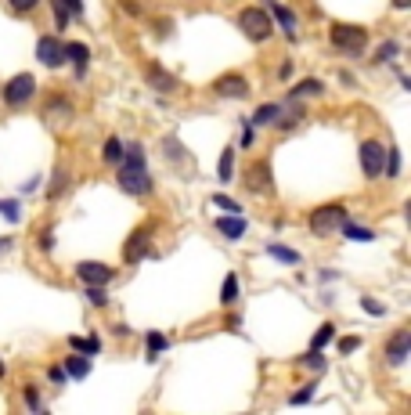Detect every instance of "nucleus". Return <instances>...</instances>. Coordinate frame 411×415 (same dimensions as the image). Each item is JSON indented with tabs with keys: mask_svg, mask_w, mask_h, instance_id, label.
<instances>
[{
	"mask_svg": "<svg viewBox=\"0 0 411 415\" xmlns=\"http://www.w3.org/2000/svg\"><path fill=\"white\" fill-rule=\"evenodd\" d=\"M43 249H54V231H43V242H40Z\"/></svg>",
	"mask_w": 411,
	"mask_h": 415,
	"instance_id": "a19ab883",
	"label": "nucleus"
},
{
	"mask_svg": "<svg viewBox=\"0 0 411 415\" xmlns=\"http://www.w3.org/2000/svg\"><path fill=\"white\" fill-rule=\"evenodd\" d=\"M213 206H220V210H231V213H239V202H231L228 195H213Z\"/></svg>",
	"mask_w": 411,
	"mask_h": 415,
	"instance_id": "c756f323",
	"label": "nucleus"
},
{
	"mask_svg": "<svg viewBox=\"0 0 411 415\" xmlns=\"http://www.w3.org/2000/svg\"><path fill=\"white\" fill-rule=\"evenodd\" d=\"M393 4H397V8H408V4H411V0H393Z\"/></svg>",
	"mask_w": 411,
	"mask_h": 415,
	"instance_id": "79ce46f5",
	"label": "nucleus"
},
{
	"mask_svg": "<svg viewBox=\"0 0 411 415\" xmlns=\"http://www.w3.org/2000/svg\"><path fill=\"white\" fill-rule=\"evenodd\" d=\"M217 231L228 235V238H242L245 235V220L242 217H220L217 220Z\"/></svg>",
	"mask_w": 411,
	"mask_h": 415,
	"instance_id": "2eb2a0df",
	"label": "nucleus"
},
{
	"mask_svg": "<svg viewBox=\"0 0 411 415\" xmlns=\"http://www.w3.org/2000/svg\"><path fill=\"white\" fill-rule=\"evenodd\" d=\"M271 15L285 26V33H289V40H296V19H292V11L289 8H281V4H271Z\"/></svg>",
	"mask_w": 411,
	"mask_h": 415,
	"instance_id": "dca6fc26",
	"label": "nucleus"
},
{
	"mask_svg": "<svg viewBox=\"0 0 411 415\" xmlns=\"http://www.w3.org/2000/svg\"><path fill=\"white\" fill-rule=\"evenodd\" d=\"M43 119L51 123V126H66V123L72 119V105L61 98V94H51L47 105H43Z\"/></svg>",
	"mask_w": 411,
	"mask_h": 415,
	"instance_id": "1a4fd4ad",
	"label": "nucleus"
},
{
	"mask_svg": "<svg viewBox=\"0 0 411 415\" xmlns=\"http://www.w3.org/2000/svg\"><path fill=\"white\" fill-rule=\"evenodd\" d=\"M267 253H271L274 260H285V264H299V253L285 249V246H267Z\"/></svg>",
	"mask_w": 411,
	"mask_h": 415,
	"instance_id": "a878e982",
	"label": "nucleus"
},
{
	"mask_svg": "<svg viewBox=\"0 0 411 415\" xmlns=\"http://www.w3.org/2000/svg\"><path fill=\"white\" fill-rule=\"evenodd\" d=\"M239 26H242V33L249 40H271V15H267L263 8H245L239 15Z\"/></svg>",
	"mask_w": 411,
	"mask_h": 415,
	"instance_id": "7ed1b4c3",
	"label": "nucleus"
},
{
	"mask_svg": "<svg viewBox=\"0 0 411 415\" xmlns=\"http://www.w3.org/2000/svg\"><path fill=\"white\" fill-rule=\"evenodd\" d=\"M328 40H332V47L343 51V55H361V51H365V44H368V33H365L361 26L336 22V26H332V33H328Z\"/></svg>",
	"mask_w": 411,
	"mask_h": 415,
	"instance_id": "f03ea898",
	"label": "nucleus"
},
{
	"mask_svg": "<svg viewBox=\"0 0 411 415\" xmlns=\"http://www.w3.org/2000/svg\"><path fill=\"white\" fill-rule=\"evenodd\" d=\"M310 394H314V390H299V394L289 397V401H292V405H303V401H310Z\"/></svg>",
	"mask_w": 411,
	"mask_h": 415,
	"instance_id": "ea45409f",
	"label": "nucleus"
},
{
	"mask_svg": "<svg viewBox=\"0 0 411 415\" xmlns=\"http://www.w3.org/2000/svg\"><path fill=\"white\" fill-rule=\"evenodd\" d=\"M332 340H336V325H321L318 332H314V340H310V350H321V347H328Z\"/></svg>",
	"mask_w": 411,
	"mask_h": 415,
	"instance_id": "f3484780",
	"label": "nucleus"
},
{
	"mask_svg": "<svg viewBox=\"0 0 411 415\" xmlns=\"http://www.w3.org/2000/svg\"><path fill=\"white\" fill-rule=\"evenodd\" d=\"M26 405H29V408H33V412H37V408L43 405V401H40V394H37L33 387H26Z\"/></svg>",
	"mask_w": 411,
	"mask_h": 415,
	"instance_id": "473e14b6",
	"label": "nucleus"
},
{
	"mask_svg": "<svg viewBox=\"0 0 411 415\" xmlns=\"http://www.w3.org/2000/svg\"><path fill=\"white\" fill-rule=\"evenodd\" d=\"M0 376H4V361H0Z\"/></svg>",
	"mask_w": 411,
	"mask_h": 415,
	"instance_id": "37998d69",
	"label": "nucleus"
},
{
	"mask_svg": "<svg viewBox=\"0 0 411 415\" xmlns=\"http://www.w3.org/2000/svg\"><path fill=\"white\" fill-rule=\"evenodd\" d=\"M54 19H58V26H69V19H72V15L61 8V0H54Z\"/></svg>",
	"mask_w": 411,
	"mask_h": 415,
	"instance_id": "2f4dec72",
	"label": "nucleus"
},
{
	"mask_svg": "<svg viewBox=\"0 0 411 415\" xmlns=\"http://www.w3.org/2000/svg\"><path fill=\"white\" fill-rule=\"evenodd\" d=\"M66 58H72V61H76V66H80V69H83V66H87V58H90V55H87V47H83V44H69V47H66Z\"/></svg>",
	"mask_w": 411,
	"mask_h": 415,
	"instance_id": "393cba45",
	"label": "nucleus"
},
{
	"mask_svg": "<svg viewBox=\"0 0 411 415\" xmlns=\"http://www.w3.org/2000/svg\"><path fill=\"white\" fill-rule=\"evenodd\" d=\"M163 347H166V340H163V336H148V354H159Z\"/></svg>",
	"mask_w": 411,
	"mask_h": 415,
	"instance_id": "c9c22d12",
	"label": "nucleus"
},
{
	"mask_svg": "<svg viewBox=\"0 0 411 415\" xmlns=\"http://www.w3.org/2000/svg\"><path fill=\"white\" fill-rule=\"evenodd\" d=\"M66 372L76 376V379H83V376L90 372V361H87V358H69V361H66Z\"/></svg>",
	"mask_w": 411,
	"mask_h": 415,
	"instance_id": "aec40b11",
	"label": "nucleus"
},
{
	"mask_svg": "<svg viewBox=\"0 0 411 415\" xmlns=\"http://www.w3.org/2000/svg\"><path fill=\"white\" fill-rule=\"evenodd\" d=\"M148 231L141 228V231H134L130 235V242H126V249H123V257H126V264H137V260H145V253H148Z\"/></svg>",
	"mask_w": 411,
	"mask_h": 415,
	"instance_id": "ddd939ff",
	"label": "nucleus"
},
{
	"mask_svg": "<svg viewBox=\"0 0 411 415\" xmlns=\"http://www.w3.org/2000/svg\"><path fill=\"white\" fill-rule=\"evenodd\" d=\"M37 94V79L29 76V73H22V76H14V79H8V87H4V102L11 105V108H19V105H26L29 98Z\"/></svg>",
	"mask_w": 411,
	"mask_h": 415,
	"instance_id": "39448f33",
	"label": "nucleus"
},
{
	"mask_svg": "<svg viewBox=\"0 0 411 415\" xmlns=\"http://www.w3.org/2000/svg\"><path fill=\"white\" fill-rule=\"evenodd\" d=\"M61 8H66L69 15H80V11H83V4H80V0H61Z\"/></svg>",
	"mask_w": 411,
	"mask_h": 415,
	"instance_id": "4c0bfd02",
	"label": "nucleus"
},
{
	"mask_svg": "<svg viewBox=\"0 0 411 415\" xmlns=\"http://www.w3.org/2000/svg\"><path fill=\"white\" fill-rule=\"evenodd\" d=\"M234 300H239V275H228L224 289H220V303H228V307H231Z\"/></svg>",
	"mask_w": 411,
	"mask_h": 415,
	"instance_id": "a211bd4d",
	"label": "nucleus"
},
{
	"mask_svg": "<svg viewBox=\"0 0 411 415\" xmlns=\"http://www.w3.org/2000/svg\"><path fill=\"white\" fill-rule=\"evenodd\" d=\"M148 84L155 90H177V79H173L163 66H148Z\"/></svg>",
	"mask_w": 411,
	"mask_h": 415,
	"instance_id": "4468645a",
	"label": "nucleus"
},
{
	"mask_svg": "<svg viewBox=\"0 0 411 415\" xmlns=\"http://www.w3.org/2000/svg\"><path fill=\"white\" fill-rule=\"evenodd\" d=\"M37 58L43 61V66H61L66 61V44H61L58 37H43V40H37Z\"/></svg>",
	"mask_w": 411,
	"mask_h": 415,
	"instance_id": "6e6552de",
	"label": "nucleus"
},
{
	"mask_svg": "<svg viewBox=\"0 0 411 415\" xmlns=\"http://www.w3.org/2000/svg\"><path fill=\"white\" fill-rule=\"evenodd\" d=\"M11 8L14 11H29V8H37V0H11Z\"/></svg>",
	"mask_w": 411,
	"mask_h": 415,
	"instance_id": "58836bf2",
	"label": "nucleus"
},
{
	"mask_svg": "<svg viewBox=\"0 0 411 415\" xmlns=\"http://www.w3.org/2000/svg\"><path fill=\"white\" fill-rule=\"evenodd\" d=\"M346 235H350V238H365V242H368V238H372V231L368 228H357V224H350V220H343V224H339Z\"/></svg>",
	"mask_w": 411,
	"mask_h": 415,
	"instance_id": "bb28decb",
	"label": "nucleus"
},
{
	"mask_svg": "<svg viewBox=\"0 0 411 415\" xmlns=\"http://www.w3.org/2000/svg\"><path fill=\"white\" fill-rule=\"evenodd\" d=\"M346 220V210L343 206H318V210L310 213V231L314 235H332L339 224Z\"/></svg>",
	"mask_w": 411,
	"mask_h": 415,
	"instance_id": "20e7f679",
	"label": "nucleus"
},
{
	"mask_svg": "<svg viewBox=\"0 0 411 415\" xmlns=\"http://www.w3.org/2000/svg\"><path fill=\"white\" fill-rule=\"evenodd\" d=\"M307 369H325V358H321V350H310V354L303 358Z\"/></svg>",
	"mask_w": 411,
	"mask_h": 415,
	"instance_id": "c85d7f7f",
	"label": "nucleus"
},
{
	"mask_svg": "<svg viewBox=\"0 0 411 415\" xmlns=\"http://www.w3.org/2000/svg\"><path fill=\"white\" fill-rule=\"evenodd\" d=\"M0 213L8 220H19V202H0Z\"/></svg>",
	"mask_w": 411,
	"mask_h": 415,
	"instance_id": "7c9ffc66",
	"label": "nucleus"
},
{
	"mask_svg": "<svg viewBox=\"0 0 411 415\" xmlns=\"http://www.w3.org/2000/svg\"><path fill=\"white\" fill-rule=\"evenodd\" d=\"M361 347V340L357 336H346V340H339V350H343V354H350V350H357Z\"/></svg>",
	"mask_w": 411,
	"mask_h": 415,
	"instance_id": "f704fd0d",
	"label": "nucleus"
},
{
	"mask_svg": "<svg viewBox=\"0 0 411 415\" xmlns=\"http://www.w3.org/2000/svg\"><path fill=\"white\" fill-rule=\"evenodd\" d=\"M119 188L126 191V195H148L152 191V177H148V170L145 163H134V159H119Z\"/></svg>",
	"mask_w": 411,
	"mask_h": 415,
	"instance_id": "f257e3e1",
	"label": "nucleus"
},
{
	"mask_svg": "<svg viewBox=\"0 0 411 415\" xmlns=\"http://www.w3.org/2000/svg\"><path fill=\"white\" fill-rule=\"evenodd\" d=\"M123 159V141L119 137H108L105 141V163H119Z\"/></svg>",
	"mask_w": 411,
	"mask_h": 415,
	"instance_id": "412c9836",
	"label": "nucleus"
},
{
	"mask_svg": "<svg viewBox=\"0 0 411 415\" xmlns=\"http://www.w3.org/2000/svg\"><path fill=\"white\" fill-rule=\"evenodd\" d=\"M166 152H170V159H181L184 155V148H177V141H173V137H166Z\"/></svg>",
	"mask_w": 411,
	"mask_h": 415,
	"instance_id": "e433bc0d",
	"label": "nucleus"
},
{
	"mask_svg": "<svg viewBox=\"0 0 411 415\" xmlns=\"http://www.w3.org/2000/svg\"><path fill=\"white\" fill-rule=\"evenodd\" d=\"M383 166H386V148L379 145V141H365V145H361V170H365L368 177H379Z\"/></svg>",
	"mask_w": 411,
	"mask_h": 415,
	"instance_id": "423d86ee",
	"label": "nucleus"
},
{
	"mask_svg": "<svg viewBox=\"0 0 411 415\" xmlns=\"http://www.w3.org/2000/svg\"><path fill=\"white\" fill-rule=\"evenodd\" d=\"M69 347H72V350H80V354H98V350H101L98 340H80V336H72Z\"/></svg>",
	"mask_w": 411,
	"mask_h": 415,
	"instance_id": "b1692460",
	"label": "nucleus"
},
{
	"mask_svg": "<svg viewBox=\"0 0 411 415\" xmlns=\"http://www.w3.org/2000/svg\"><path fill=\"white\" fill-rule=\"evenodd\" d=\"M408 350H411V332L401 329V332H393V340L386 343V361L390 365H401L408 358Z\"/></svg>",
	"mask_w": 411,
	"mask_h": 415,
	"instance_id": "f8f14e48",
	"label": "nucleus"
},
{
	"mask_svg": "<svg viewBox=\"0 0 411 415\" xmlns=\"http://www.w3.org/2000/svg\"><path fill=\"white\" fill-rule=\"evenodd\" d=\"M213 94H217V98H245L249 84H245L239 73H228V76H220L217 84H213Z\"/></svg>",
	"mask_w": 411,
	"mask_h": 415,
	"instance_id": "9d476101",
	"label": "nucleus"
},
{
	"mask_svg": "<svg viewBox=\"0 0 411 415\" xmlns=\"http://www.w3.org/2000/svg\"><path fill=\"white\" fill-rule=\"evenodd\" d=\"M234 173V148H224V155H220V181H231Z\"/></svg>",
	"mask_w": 411,
	"mask_h": 415,
	"instance_id": "4be33fe9",
	"label": "nucleus"
},
{
	"mask_svg": "<svg viewBox=\"0 0 411 415\" xmlns=\"http://www.w3.org/2000/svg\"><path fill=\"white\" fill-rule=\"evenodd\" d=\"M278 113H281L278 105H263V108H257V116H252V123H257V126H263V123H274V119H278Z\"/></svg>",
	"mask_w": 411,
	"mask_h": 415,
	"instance_id": "5701e85b",
	"label": "nucleus"
},
{
	"mask_svg": "<svg viewBox=\"0 0 411 415\" xmlns=\"http://www.w3.org/2000/svg\"><path fill=\"white\" fill-rule=\"evenodd\" d=\"M245 184H249V191H257V195H271V191H274V184H271V166H267V163H252V166L245 170Z\"/></svg>",
	"mask_w": 411,
	"mask_h": 415,
	"instance_id": "0eeeda50",
	"label": "nucleus"
},
{
	"mask_svg": "<svg viewBox=\"0 0 411 415\" xmlns=\"http://www.w3.org/2000/svg\"><path fill=\"white\" fill-rule=\"evenodd\" d=\"M76 275H80L87 285H105V282H112V267L94 264V260H83L80 267H76Z\"/></svg>",
	"mask_w": 411,
	"mask_h": 415,
	"instance_id": "9b49d317",
	"label": "nucleus"
},
{
	"mask_svg": "<svg viewBox=\"0 0 411 415\" xmlns=\"http://www.w3.org/2000/svg\"><path fill=\"white\" fill-rule=\"evenodd\" d=\"M310 94H321L318 79H303V84H296V90L289 94V98H310Z\"/></svg>",
	"mask_w": 411,
	"mask_h": 415,
	"instance_id": "6ab92c4d",
	"label": "nucleus"
},
{
	"mask_svg": "<svg viewBox=\"0 0 411 415\" xmlns=\"http://www.w3.org/2000/svg\"><path fill=\"white\" fill-rule=\"evenodd\" d=\"M365 311H368V314H386V307H383L379 300H372V296H365Z\"/></svg>",
	"mask_w": 411,
	"mask_h": 415,
	"instance_id": "72a5a7b5",
	"label": "nucleus"
},
{
	"mask_svg": "<svg viewBox=\"0 0 411 415\" xmlns=\"http://www.w3.org/2000/svg\"><path fill=\"white\" fill-rule=\"evenodd\" d=\"M87 300L94 303V307H105V303H108L105 293H101V285H90V289H87Z\"/></svg>",
	"mask_w": 411,
	"mask_h": 415,
	"instance_id": "cd10ccee",
	"label": "nucleus"
}]
</instances>
